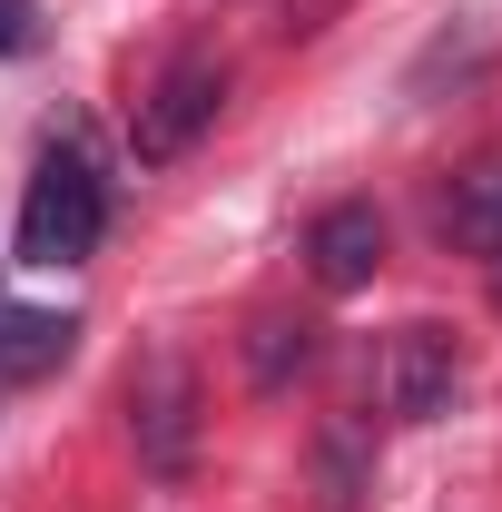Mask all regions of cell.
Masks as SVG:
<instances>
[{
	"instance_id": "cell-6",
	"label": "cell",
	"mask_w": 502,
	"mask_h": 512,
	"mask_svg": "<svg viewBox=\"0 0 502 512\" xmlns=\"http://www.w3.org/2000/svg\"><path fill=\"white\" fill-rule=\"evenodd\" d=\"M79 316H50V306H0V384H30L69 355Z\"/></svg>"
},
{
	"instance_id": "cell-5",
	"label": "cell",
	"mask_w": 502,
	"mask_h": 512,
	"mask_svg": "<svg viewBox=\"0 0 502 512\" xmlns=\"http://www.w3.org/2000/svg\"><path fill=\"white\" fill-rule=\"evenodd\" d=\"M306 266H315V286H325V296L375 286V266H384V217L365 207V197H335V207L306 227Z\"/></svg>"
},
{
	"instance_id": "cell-9",
	"label": "cell",
	"mask_w": 502,
	"mask_h": 512,
	"mask_svg": "<svg viewBox=\"0 0 502 512\" xmlns=\"http://www.w3.org/2000/svg\"><path fill=\"white\" fill-rule=\"evenodd\" d=\"M315 463H325V512H355V503H365V463H355V424H325Z\"/></svg>"
},
{
	"instance_id": "cell-8",
	"label": "cell",
	"mask_w": 502,
	"mask_h": 512,
	"mask_svg": "<svg viewBox=\"0 0 502 512\" xmlns=\"http://www.w3.org/2000/svg\"><path fill=\"white\" fill-rule=\"evenodd\" d=\"M453 237L473 256L502 247V158H483V168H463V188H453Z\"/></svg>"
},
{
	"instance_id": "cell-3",
	"label": "cell",
	"mask_w": 502,
	"mask_h": 512,
	"mask_svg": "<svg viewBox=\"0 0 502 512\" xmlns=\"http://www.w3.org/2000/svg\"><path fill=\"white\" fill-rule=\"evenodd\" d=\"M217 109H227V69H217V60H168L158 79H148L138 119H128V158H138V168L188 158L197 138L217 128Z\"/></svg>"
},
{
	"instance_id": "cell-4",
	"label": "cell",
	"mask_w": 502,
	"mask_h": 512,
	"mask_svg": "<svg viewBox=\"0 0 502 512\" xmlns=\"http://www.w3.org/2000/svg\"><path fill=\"white\" fill-rule=\"evenodd\" d=\"M463 404V345L453 325H394L384 335V414L394 424H443Z\"/></svg>"
},
{
	"instance_id": "cell-7",
	"label": "cell",
	"mask_w": 502,
	"mask_h": 512,
	"mask_svg": "<svg viewBox=\"0 0 502 512\" xmlns=\"http://www.w3.org/2000/svg\"><path fill=\"white\" fill-rule=\"evenodd\" d=\"M306 355H315V325H286V316L247 325V384L256 394H286V375H306Z\"/></svg>"
},
{
	"instance_id": "cell-10",
	"label": "cell",
	"mask_w": 502,
	"mask_h": 512,
	"mask_svg": "<svg viewBox=\"0 0 502 512\" xmlns=\"http://www.w3.org/2000/svg\"><path fill=\"white\" fill-rule=\"evenodd\" d=\"M0 50H10V60L40 50V10H30V0H0Z\"/></svg>"
},
{
	"instance_id": "cell-2",
	"label": "cell",
	"mask_w": 502,
	"mask_h": 512,
	"mask_svg": "<svg viewBox=\"0 0 502 512\" xmlns=\"http://www.w3.org/2000/svg\"><path fill=\"white\" fill-rule=\"evenodd\" d=\"M128 434H138V463L148 473H188V453H197V375H188V355L178 345H148L138 365H128Z\"/></svg>"
},
{
	"instance_id": "cell-1",
	"label": "cell",
	"mask_w": 502,
	"mask_h": 512,
	"mask_svg": "<svg viewBox=\"0 0 502 512\" xmlns=\"http://www.w3.org/2000/svg\"><path fill=\"white\" fill-rule=\"evenodd\" d=\"M99 237H109V178L79 138L69 148L50 138L40 168H30V197H20V256L30 266H89Z\"/></svg>"
},
{
	"instance_id": "cell-11",
	"label": "cell",
	"mask_w": 502,
	"mask_h": 512,
	"mask_svg": "<svg viewBox=\"0 0 502 512\" xmlns=\"http://www.w3.org/2000/svg\"><path fill=\"white\" fill-rule=\"evenodd\" d=\"M493 306H502V247H493Z\"/></svg>"
}]
</instances>
